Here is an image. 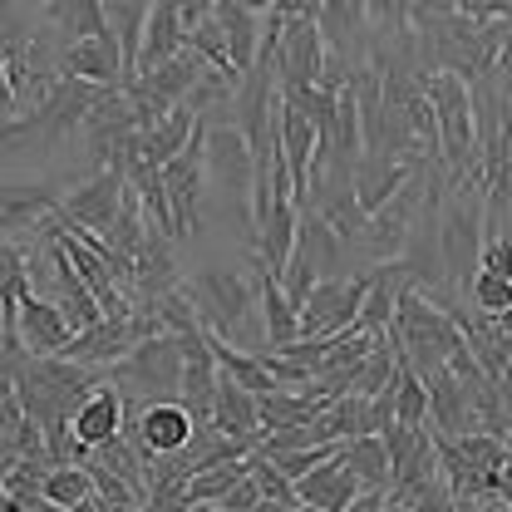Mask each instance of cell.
Here are the masks:
<instances>
[{"instance_id":"6da1fadb","label":"cell","mask_w":512,"mask_h":512,"mask_svg":"<svg viewBox=\"0 0 512 512\" xmlns=\"http://www.w3.org/2000/svg\"><path fill=\"white\" fill-rule=\"evenodd\" d=\"M424 94L434 109V128H439V153H444L448 183H473L488 192L483 178V143H478V99L473 84L458 69H434L424 74Z\"/></svg>"},{"instance_id":"7a4b0ae2","label":"cell","mask_w":512,"mask_h":512,"mask_svg":"<svg viewBox=\"0 0 512 512\" xmlns=\"http://www.w3.org/2000/svg\"><path fill=\"white\" fill-rule=\"evenodd\" d=\"M188 296L197 306V320L242 345V350H266V330H261V306H256V276L237 266H207L188 281Z\"/></svg>"},{"instance_id":"3957f363","label":"cell","mask_w":512,"mask_h":512,"mask_svg":"<svg viewBox=\"0 0 512 512\" xmlns=\"http://www.w3.org/2000/svg\"><path fill=\"white\" fill-rule=\"evenodd\" d=\"M99 94H104V84H89V79H74V74H60L50 89H45V99L40 104H30L25 114H15L10 124H0V143L5 148H60L69 143L84 119H89V109L99 104Z\"/></svg>"},{"instance_id":"277c9868","label":"cell","mask_w":512,"mask_h":512,"mask_svg":"<svg viewBox=\"0 0 512 512\" xmlns=\"http://www.w3.org/2000/svg\"><path fill=\"white\" fill-rule=\"evenodd\" d=\"M109 370L114 375H104V380L124 394L128 414H138L153 399H178V389H183V340L173 330H153Z\"/></svg>"},{"instance_id":"5b68a950","label":"cell","mask_w":512,"mask_h":512,"mask_svg":"<svg viewBox=\"0 0 512 512\" xmlns=\"http://www.w3.org/2000/svg\"><path fill=\"white\" fill-rule=\"evenodd\" d=\"M448 197L439 202V261H444L448 291L463 296V286L478 271L483 252V188L473 183H448Z\"/></svg>"},{"instance_id":"8992f818","label":"cell","mask_w":512,"mask_h":512,"mask_svg":"<svg viewBox=\"0 0 512 512\" xmlns=\"http://www.w3.org/2000/svg\"><path fill=\"white\" fill-rule=\"evenodd\" d=\"M202 163H207V192H217L227 207H237V217L247 222V237H252V148L232 119L202 124Z\"/></svg>"},{"instance_id":"52a82bcc","label":"cell","mask_w":512,"mask_h":512,"mask_svg":"<svg viewBox=\"0 0 512 512\" xmlns=\"http://www.w3.org/2000/svg\"><path fill=\"white\" fill-rule=\"evenodd\" d=\"M153 330H163L158 316L148 311V306H128V311H114V316H99L94 325H84V330H74L69 340H64V360H79V365H94V370H109V365H119L128 350L143 340V335H153Z\"/></svg>"},{"instance_id":"ba28073f","label":"cell","mask_w":512,"mask_h":512,"mask_svg":"<svg viewBox=\"0 0 512 512\" xmlns=\"http://www.w3.org/2000/svg\"><path fill=\"white\" fill-rule=\"evenodd\" d=\"M202 74H207V60L183 45L173 60H163L158 69H143V74H133L124 84V94L133 99V109H138V128L153 124L158 114H168L173 104H183L192 89L202 84Z\"/></svg>"},{"instance_id":"9c48e42d","label":"cell","mask_w":512,"mask_h":512,"mask_svg":"<svg viewBox=\"0 0 512 512\" xmlns=\"http://www.w3.org/2000/svg\"><path fill=\"white\" fill-rule=\"evenodd\" d=\"M207 124V119H202ZM202 124L192 128V138L158 168L163 173V188H168V207H173V222H178V237H192L197 222H202V207H207V163H202Z\"/></svg>"},{"instance_id":"30bf717a","label":"cell","mask_w":512,"mask_h":512,"mask_svg":"<svg viewBox=\"0 0 512 512\" xmlns=\"http://www.w3.org/2000/svg\"><path fill=\"white\" fill-rule=\"evenodd\" d=\"M124 173L119 168H99L89 183L79 192H69L60 202V212H55V222L60 227H74V232H109L114 227V217H119V202H124Z\"/></svg>"},{"instance_id":"8fae6325","label":"cell","mask_w":512,"mask_h":512,"mask_svg":"<svg viewBox=\"0 0 512 512\" xmlns=\"http://www.w3.org/2000/svg\"><path fill=\"white\" fill-rule=\"evenodd\" d=\"M325 35H320L316 15H296L281 25L276 35V74H281V89H296V84H320L325 74Z\"/></svg>"},{"instance_id":"7c38bea8","label":"cell","mask_w":512,"mask_h":512,"mask_svg":"<svg viewBox=\"0 0 512 512\" xmlns=\"http://www.w3.org/2000/svg\"><path fill=\"white\" fill-rule=\"evenodd\" d=\"M60 74L89 79V84H104V89H119V84L133 79L114 30H104V35H84V40H64L60 45Z\"/></svg>"},{"instance_id":"4fadbf2b","label":"cell","mask_w":512,"mask_h":512,"mask_svg":"<svg viewBox=\"0 0 512 512\" xmlns=\"http://www.w3.org/2000/svg\"><path fill=\"white\" fill-rule=\"evenodd\" d=\"M0 335H5V330H0ZM10 335H15L30 355H60L64 340L74 335V325L64 320V311L45 291L30 286V291L20 296V311H15V330H10Z\"/></svg>"},{"instance_id":"5bb4252c","label":"cell","mask_w":512,"mask_h":512,"mask_svg":"<svg viewBox=\"0 0 512 512\" xmlns=\"http://www.w3.org/2000/svg\"><path fill=\"white\" fill-rule=\"evenodd\" d=\"M360 488H365V483L355 478V468H345L340 444H335L330 458H320L311 473L296 478V503H301V508H316V512H350Z\"/></svg>"},{"instance_id":"9a60e30c","label":"cell","mask_w":512,"mask_h":512,"mask_svg":"<svg viewBox=\"0 0 512 512\" xmlns=\"http://www.w3.org/2000/svg\"><path fill=\"white\" fill-rule=\"evenodd\" d=\"M296 227H301V207L291 197H276L261 217L252 222V252H256V266H266L276 281L291 261V247H296Z\"/></svg>"},{"instance_id":"2e32d148","label":"cell","mask_w":512,"mask_h":512,"mask_svg":"<svg viewBox=\"0 0 512 512\" xmlns=\"http://www.w3.org/2000/svg\"><path fill=\"white\" fill-rule=\"evenodd\" d=\"M320 35H325V50L340 55V60H365V35H370V20H365V0H320Z\"/></svg>"},{"instance_id":"e0dca14e","label":"cell","mask_w":512,"mask_h":512,"mask_svg":"<svg viewBox=\"0 0 512 512\" xmlns=\"http://www.w3.org/2000/svg\"><path fill=\"white\" fill-rule=\"evenodd\" d=\"M124 419H128L124 394L109 380H99L89 389V399L79 404V414H74V444H84V448L109 444V439L124 434Z\"/></svg>"},{"instance_id":"ac0fdd59","label":"cell","mask_w":512,"mask_h":512,"mask_svg":"<svg viewBox=\"0 0 512 512\" xmlns=\"http://www.w3.org/2000/svg\"><path fill=\"white\" fill-rule=\"evenodd\" d=\"M207 424L227 439H247V444H261V419H256V394L247 384H237L232 375H217V394H212V414Z\"/></svg>"},{"instance_id":"d6986e66","label":"cell","mask_w":512,"mask_h":512,"mask_svg":"<svg viewBox=\"0 0 512 512\" xmlns=\"http://www.w3.org/2000/svg\"><path fill=\"white\" fill-rule=\"evenodd\" d=\"M60 212V192L45 183H5L0 188V237H15L25 227H45Z\"/></svg>"},{"instance_id":"ffe728a7","label":"cell","mask_w":512,"mask_h":512,"mask_svg":"<svg viewBox=\"0 0 512 512\" xmlns=\"http://www.w3.org/2000/svg\"><path fill=\"white\" fill-rule=\"evenodd\" d=\"M256 306H261V330H266V350H281V345H291V340H301V306L286 296V286L266 271V266H256Z\"/></svg>"},{"instance_id":"44dd1931","label":"cell","mask_w":512,"mask_h":512,"mask_svg":"<svg viewBox=\"0 0 512 512\" xmlns=\"http://www.w3.org/2000/svg\"><path fill=\"white\" fill-rule=\"evenodd\" d=\"M212 20L222 25L232 69H237V79H242V74L256 64V50H261V15L247 10L242 0H212Z\"/></svg>"},{"instance_id":"7402d4cb","label":"cell","mask_w":512,"mask_h":512,"mask_svg":"<svg viewBox=\"0 0 512 512\" xmlns=\"http://www.w3.org/2000/svg\"><path fill=\"white\" fill-rule=\"evenodd\" d=\"M45 503L60 512H79V508H99V493H94V478L84 463H50L45 473Z\"/></svg>"},{"instance_id":"603a6c76","label":"cell","mask_w":512,"mask_h":512,"mask_svg":"<svg viewBox=\"0 0 512 512\" xmlns=\"http://www.w3.org/2000/svg\"><path fill=\"white\" fill-rule=\"evenodd\" d=\"M45 5V20L55 30V40H84V35H104L109 20H104V5L99 0H40Z\"/></svg>"},{"instance_id":"cb8c5ba5","label":"cell","mask_w":512,"mask_h":512,"mask_svg":"<svg viewBox=\"0 0 512 512\" xmlns=\"http://www.w3.org/2000/svg\"><path fill=\"white\" fill-rule=\"evenodd\" d=\"M340 458H345V468H355V478L365 488H384L389 493V448H384V434L340 439Z\"/></svg>"},{"instance_id":"d4e9b609","label":"cell","mask_w":512,"mask_h":512,"mask_svg":"<svg viewBox=\"0 0 512 512\" xmlns=\"http://www.w3.org/2000/svg\"><path fill=\"white\" fill-rule=\"evenodd\" d=\"M25 291H30V256L0 237V330L5 335L15 330V311H20Z\"/></svg>"},{"instance_id":"484cf974","label":"cell","mask_w":512,"mask_h":512,"mask_svg":"<svg viewBox=\"0 0 512 512\" xmlns=\"http://www.w3.org/2000/svg\"><path fill=\"white\" fill-rule=\"evenodd\" d=\"M104 5V20L109 30L119 35V50L128 60V74H133V60H138V45H143V20H148V0H99Z\"/></svg>"},{"instance_id":"4316f807","label":"cell","mask_w":512,"mask_h":512,"mask_svg":"<svg viewBox=\"0 0 512 512\" xmlns=\"http://www.w3.org/2000/svg\"><path fill=\"white\" fill-rule=\"evenodd\" d=\"M247 463H252V478H256V488H261V508H281V512H296L301 503H296V483L261 453V448H252L247 453Z\"/></svg>"},{"instance_id":"83f0119b","label":"cell","mask_w":512,"mask_h":512,"mask_svg":"<svg viewBox=\"0 0 512 512\" xmlns=\"http://www.w3.org/2000/svg\"><path fill=\"white\" fill-rule=\"evenodd\" d=\"M84 468H89V478H94V493H99V508H124V512H133V508H143V493L128 483L124 473H114L109 463H99L94 453L84 458Z\"/></svg>"},{"instance_id":"f1b7e54d","label":"cell","mask_w":512,"mask_h":512,"mask_svg":"<svg viewBox=\"0 0 512 512\" xmlns=\"http://www.w3.org/2000/svg\"><path fill=\"white\" fill-rule=\"evenodd\" d=\"M463 296L478 306V316H498L503 306H512V276H498V271H473V281L463 286Z\"/></svg>"},{"instance_id":"f546056e","label":"cell","mask_w":512,"mask_h":512,"mask_svg":"<svg viewBox=\"0 0 512 512\" xmlns=\"http://www.w3.org/2000/svg\"><path fill=\"white\" fill-rule=\"evenodd\" d=\"M478 266H483V271H498V276H512V232L508 227H483Z\"/></svg>"},{"instance_id":"4dcf8cb0","label":"cell","mask_w":512,"mask_h":512,"mask_svg":"<svg viewBox=\"0 0 512 512\" xmlns=\"http://www.w3.org/2000/svg\"><path fill=\"white\" fill-rule=\"evenodd\" d=\"M365 20L380 35H399L409 25V0H365Z\"/></svg>"},{"instance_id":"1f68e13d","label":"cell","mask_w":512,"mask_h":512,"mask_svg":"<svg viewBox=\"0 0 512 512\" xmlns=\"http://www.w3.org/2000/svg\"><path fill=\"white\" fill-rule=\"evenodd\" d=\"M217 512H261V488H256V478L247 473V478H237L217 503H212Z\"/></svg>"},{"instance_id":"d6a6232c","label":"cell","mask_w":512,"mask_h":512,"mask_svg":"<svg viewBox=\"0 0 512 512\" xmlns=\"http://www.w3.org/2000/svg\"><path fill=\"white\" fill-rule=\"evenodd\" d=\"M296 15H320V0H271V10L261 15V25H266V30H281V25L296 20Z\"/></svg>"},{"instance_id":"836d02e7","label":"cell","mask_w":512,"mask_h":512,"mask_svg":"<svg viewBox=\"0 0 512 512\" xmlns=\"http://www.w3.org/2000/svg\"><path fill=\"white\" fill-rule=\"evenodd\" d=\"M20 104H15V89H10V74H5V60H0V119H15Z\"/></svg>"},{"instance_id":"e575fe53","label":"cell","mask_w":512,"mask_h":512,"mask_svg":"<svg viewBox=\"0 0 512 512\" xmlns=\"http://www.w3.org/2000/svg\"><path fill=\"white\" fill-rule=\"evenodd\" d=\"M493 320V325H498V330H503V335H512V306H503V311H498V316H488Z\"/></svg>"},{"instance_id":"d590c367","label":"cell","mask_w":512,"mask_h":512,"mask_svg":"<svg viewBox=\"0 0 512 512\" xmlns=\"http://www.w3.org/2000/svg\"><path fill=\"white\" fill-rule=\"evenodd\" d=\"M242 5H247V10H256V15H266V10H271V0H242Z\"/></svg>"},{"instance_id":"8d00e7d4","label":"cell","mask_w":512,"mask_h":512,"mask_svg":"<svg viewBox=\"0 0 512 512\" xmlns=\"http://www.w3.org/2000/svg\"><path fill=\"white\" fill-rule=\"evenodd\" d=\"M35 5H40V0H35Z\"/></svg>"}]
</instances>
